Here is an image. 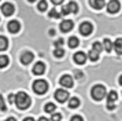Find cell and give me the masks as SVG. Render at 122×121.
Listing matches in <instances>:
<instances>
[{
    "instance_id": "1",
    "label": "cell",
    "mask_w": 122,
    "mask_h": 121,
    "mask_svg": "<svg viewBox=\"0 0 122 121\" xmlns=\"http://www.w3.org/2000/svg\"><path fill=\"white\" fill-rule=\"evenodd\" d=\"M30 103H32V100H30V96H29L26 92H18L17 95H15V104H17L18 109L21 110H25L28 109L29 106H30Z\"/></svg>"
},
{
    "instance_id": "2",
    "label": "cell",
    "mask_w": 122,
    "mask_h": 121,
    "mask_svg": "<svg viewBox=\"0 0 122 121\" xmlns=\"http://www.w3.org/2000/svg\"><path fill=\"white\" fill-rule=\"evenodd\" d=\"M91 94H92V98H93L95 100H102V99L107 95V91H106L104 85H100V84H97V85H95V87L92 88Z\"/></svg>"
},
{
    "instance_id": "3",
    "label": "cell",
    "mask_w": 122,
    "mask_h": 121,
    "mask_svg": "<svg viewBox=\"0 0 122 121\" xmlns=\"http://www.w3.org/2000/svg\"><path fill=\"white\" fill-rule=\"evenodd\" d=\"M33 91L39 95H43L48 91V84L45 80H36L33 82Z\"/></svg>"
},
{
    "instance_id": "4",
    "label": "cell",
    "mask_w": 122,
    "mask_h": 121,
    "mask_svg": "<svg viewBox=\"0 0 122 121\" xmlns=\"http://www.w3.org/2000/svg\"><path fill=\"white\" fill-rule=\"evenodd\" d=\"M119 8H121V3L118 0H110L107 4V11L110 14H117L119 11Z\"/></svg>"
},
{
    "instance_id": "5",
    "label": "cell",
    "mask_w": 122,
    "mask_h": 121,
    "mask_svg": "<svg viewBox=\"0 0 122 121\" xmlns=\"http://www.w3.org/2000/svg\"><path fill=\"white\" fill-rule=\"evenodd\" d=\"M92 30H93V26H92L91 22H82L80 25V33L84 34V36H89L92 33Z\"/></svg>"
},
{
    "instance_id": "6",
    "label": "cell",
    "mask_w": 122,
    "mask_h": 121,
    "mask_svg": "<svg viewBox=\"0 0 122 121\" xmlns=\"http://www.w3.org/2000/svg\"><path fill=\"white\" fill-rule=\"evenodd\" d=\"M67 98H69V92H67V91H65V89H56L55 99L58 100V102L63 103V102H66L67 100Z\"/></svg>"
},
{
    "instance_id": "7",
    "label": "cell",
    "mask_w": 122,
    "mask_h": 121,
    "mask_svg": "<svg viewBox=\"0 0 122 121\" xmlns=\"http://www.w3.org/2000/svg\"><path fill=\"white\" fill-rule=\"evenodd\" d=\"M14 11H15V7H14L11 3H4V4L1 6V12H3V15L10 16V15L14 14Z\"/></svg>"
},
{
    "instance_id": "8",
    "label": "cell",
    "mask_w": 122,
    "mask_h": 121,
    "mask_svg": "<svg viewBox=\"0 0 122 121\" xmlns=\"http://www.w3.org/2000/svg\"><path fill=\"white\" fill-rule=\"evenodd\" d=\"M59 82H61L62 87H65V88H71V87H73V77L69 76V74H65V76L61 77Z\"/></svg>"
},
{
    "instance_id": "9",
    "label": "cell",
    "mask_w": 122,
    "mask_h": 121,
    "mask_svg": "<svg viewBox=\"0 0 122 121\" xmlns=\"http://www.w3.org/2000/svg\"><path fill=\"white\" fill-rule=\"evenodd\" d=\"M73 26H74V23H73L71 19H63V21L61 22V30L62 32H70L73 29Z\"/></svg>"
},
{
    "instance_id": "10",
    "label": "cell",
    "mask_w": 122,
    "mask_h": 121,
    "mask_svg": "<svg viewBox=\"0 0 122 121\" xmlns=\"http://www.w3.org/2000/svg\"><path fill=\"white\" fill-rule=\"evenodd\" d=\"M34 55L30 52V51H25L22 55H21V62H22V65H29L32 60H33Z\"/></svg>"
},
{
    "instance_id": "11",
    "label": "cell",
    "mask_w": 122,
    "mask_h": 121,
    "mask_svg": "<svg viewBox=\"0 0 122 121\" xmlns=\"http://www.w3.org/2000/svg\"><path fill=\"white\" fill-rule=\"evenodd\" d=\"M7 28H8V32L11 33H18L19 30H21V23L18 21H10L8 22V25H7Z\"/></svg>"
},
{
    "instance_id": "12",
    "label": "cell",
    "mask_w": 122,
    "mask_h": 121,
    "mask_svg": "<svg viewBox=\"0 0 122 121\" xmlns=\"http://www.w3.org/2000/svg\"><path fill=\"white\" fill-rule=\"evenodd\" d=\"M44 72H45V65L43 62H37V63L33 66V73L36 76H41Z\"/></svg>"
},
{
    "instance_id": "13",
    "label": "cell",
    "mask_w": 122,
    "mask_h": 121,
    "mask_svg": "<svg viewBox=\"0 0 122 121\" xmlns=\"http://www.w3.org/2000/svg\"><path fill=\"white\" fill-rule=\"evenodd\" d=\"M85 60H86V55H85V52H76L74 54V62L76 63H78V65H84L85 63Z\"/></svg>"
},
{
    "instance_id": "14",
    "label": "cell",
    "mask_w": 122,
    "mask_h": 121,
    "mask_svg": "<svg viewBox=\"0 0 122 121\" xmlns=\"http://www.w3.org/2000/svg\"><path fill=\"white\" fill-rule=\"evenodd\" d=\"M89 4H91V7H93L95 10H100L106 6V1L104 0H89Z\"/></svg>"
},
{
    "instance_id": "15",
    "label": "cell",
    "mask_w": 122,
    "mask_h": 121,
    "mask_svg": "<svg viewBox=\"0 0 122 121\" xmlns=\"http://www.w3.org/2000/svg\"><path fill=\"white\" fill-rule=\"evenodd\" d=\"M114 50H115L117 54L122 55V38H117L114 41Z\"/></svg>"
},
{
    "instance_id": "16",
    "label": "cell",
    "mask_w": 122,
    "mask_h": 121,
    "mask_svg": "<svg viewBox=\"0 0 122 121\" xmlns=\"http://www.w3.org/2000/svg\"><path fill=\"white\" fill-rule=\"evenodd\" d=\"M106 96H107V103H114L117 100V98H118V95H117L115 91H110Z\"/></svg>"
},
{
    "instance_id": "17",
    "label": "cell",
    "mask_w": 122,
    "mask_h": 121,
    "mask_svg": "<svg viewBox=\"0 0 122 121\" xmlns=\"http://www.w3.org/2000/svg\"><path fill=\"white\" fill-rule=\"evenodd\" d=\"M99 54H100V52H97L96 50H93V48H92L91 51H89L88 58H89L91 60H93V62H95V60H97V59H99Z\"/></svg>"
},
{
    "instance_id": "18",
    "label": "cell",
    "mask_w": 122,
    "mask_h": 121,
    "mask_svg": "<svg viewBox=\"0 0 122 121\" xmlns=\"http://www.w3.org/2000/svg\"><path fill=\"white\" fill-rule=\"evenodd\" d=\"M67 8H69V11H70V12H73V14H77L78 4L76 3V1H70V3L67 4Z\"/></svg>"
},
{
    "instance_id": "19",
    "label": "cell",
    "mask_w": 122,
    "mask_h": 121,
    "mask_svg": "<svg viewBox=\"0 0 122 121\" xmlns=\"http://www.w3.org/2000/svg\"><path fill=\"white\" fill-rule=\"evenodd\" d=\"M78 106H80V99L78 98H70V100H69V107H70V109H76Z\"/></svg>"
},
{
    "instance_id": "20",
    "label": "cell",
    "mask_w": 122,
    "mask_h": 121,
    "mask_svg": "<svg viewBox=\"0 0 122 121\" xmlns=\"http://www.w3.org/2000/svg\"><path fill=\"white\" fill-rule=\"evenodd\" d=\"M8 47V40L4 36H0V51H4Z\"/></svg>"
},
{
    "instance_id": "21",
    "label": "cell",
    "mask_w": 122,
    "mask_h": 121,
    "mask_svg": "<svg viewBox=\"0 0 122 121\" xmlns=\"http://www.w3.org/2000/svg\"><path fill=\"white\" fill-rule=\"evenodd\" d=\"M103 45H104V50L107 52H111V50H112V43H111V40L104 38V40H103Z\"/></svg>"
},
{
    "instance_id": "22",
    "label": "cell",
    "mask_w": 122,
    "mask_h": 121,
    "mask_svg": "<svg viewBox=\"0 0 122 121\" xmlns=\"http://www.w3.org/2000/svg\"><path fill=\"white\" fill-rule=\"evenodd\" d=\"M78 44H80V41H78L77 37H74V36H73V37L69 38V47H70V48H76Z\"/></svg>"
},
{
    "instance_id": "23",
    "label": "cell",
    "mask_w": 122,
    "mask_h": 121,
    "mask_svg": "<svg viewBox=\"0 0 122 121\" xmlns=\"http://www.w3.org/2000/svg\"><path fill=\"white\" fill-rule=\"evenodd\" d=\"M8 56H6V55H0V67H6L7 65H8Z\"/></svg>"
},
{
    "instance_id": "24",
    "label": "cell",
    "mask_w": 122,
    "mask_h": 121,
    "mask_svg": "<svg viewBox=\"0 0 122 121\" xmlns=\"http://www.w3.org/2000/svg\"><path fill=\"white\" fill-rule=\"evenodd\" d=\"M37 8H39L40 11H47V8H48V3H47V0H41V1H39Z\"/></svg>"
},
{
    "instance_id": "25",
    "label": "cell",
    "mask_w": 122,
    "mask_h": 121,
    "mask_svg": "<svg viewBox=\"0 0 122 121\" xmlns=\"http://www.w3.org/2000/svg\"><path fill=\"white\" fill-rule=\"evenodd\" d=\"M44 110L47 111V113H55V104L54 103H47L45 104Z\"/></svg>"
},
{
    "instance_id": "26",
    "label": "cell",
    "mask_w": 122,
    "mask_h": 121,
    "mask_svg": "<svg viewBox=\"0 0 122 121\" xmlns=\"http://www.w3.org/2000/svg\"><path fill=\"white\" fill-rule=\"evenodd\" d=\"M48 15L51 16V18H56V19H59V18H61V12H58V11L56 10H54V8H52V10L50 11V12H48Z\"/></svg>"
},
{
    "instance_id": "27",
    "label": "cell",
    "mask_w": 122,
    "mask_h": 121,
    "mask_svg": "<svg viewBox=\"0 0 122 121\" xmlns=\"http://www.w3.org/2000/svg\"><path fill=\"white\" fill-rule=\"evenodd\" d=\"M54 55H55L56 58H62V56L65 55V51H63L62 48H56L55 51H54Z\"/></svg>"
},
{
    "instance_id": "28",
    "label": "cell",
    "mask_w": 122,
    "mask_h": 121,
    "mask_svg": "<svg viewBox=\"0 0 122 121\" xmlns=\"http://www.w3.org/2000/svg\"><path fill=\"white\" fill-rule=\"evenodd\" d=\"M0 110H1V111H6V110H7L6 102H4V99H3L1 95H0Z\"/></svg>"
},
{
    "instance_id": "29",
    "label": "cell",
    "mask_w": 122,
    "mask_h": 121,
    "mask_svg": "<svg viewBox=\"0 0 122 121\" xmlns=\"http://www.w3.org/2000/svg\"><path fill=\"white\" fill-rule=\"evenodd\" d=\"M62 116L59 113H52V117H51V121H61Z\"/></svg>"
},
{
    "instance_id": "30",
    "label": "cell",
    "mask_w": 122,
    "mask_h": 121,
    "mask_svg": "<svg viewBox=\"0 0 122 121\" xmlns=\"http://www.w3.org/2000/svg\"><path fill=\"white\" fill-rule=\"evenodd\" d=\"M92 48L96 50L97 52H102V44L99 43V41H96V43H93V45H92Z\"/></svg>"
},
{
    "instance_id": "31",
    "label": "cell",
    "mask_w": 122,
    "mask_h": 121,
    "mask_svg": "<svg viewBox=\"0 0 122 121\" xmlns=\"http://www.w3.org/2000/svg\"><path fill=\"white\" fill-rule=\"evenodd\" d=\"M69 14H70V11L67 8V6H63L62 7V11H61V15H69Z\"/></svg>"
},
{
    "instance_id": "32",
    "label": "cell",
    "mask_w": 122,
    "mask_h": 121,
    "mask_svg": "<svg viewBox=\"0 0 122 121\" xmlns=\"http://www.w3.org/2000/svg\"><path fill=\"white\" fill-rule=\"evenodd\" d=\"M70 121H84V120H82V117H81V116H73Z\"/></svg>"
},
{
    "instance_id": "33",
    "label": "cell",
    "mask_w": 122,
    "mask_h": 121,
    "mask_svg": "<svg viewBox=\"0 0 122 121\" xmlns=\"http://www.w3.org/2000/svg\"><path fill=\"white\" fill-rule=\"evenodd\" d=\"M62 44H63V40H62V38H59L58 41H55V47H56V48H61Z\"/></svg>"
},
{
    "instance_id": "34",
    "label": "cell",
    "mask_w": 122,
    "mask_h": 121,
    "mask_svg": "<svg viewBox=\"0 0 122 121\" xmlns=\"http://www.w3.org/2000/svg\"><path fill=\"white\" fill-rule=\"evenodd\" d=\"M8 102H10V103H14V102H15V95L10 94V96H8Z\"/></svg>"
},
{
    "instance_id": "35",
    "label": "cell",
    "mask_w": 122,
    "mask_h": 121,
    "mask_svg": "<svg viewBox=\"0 0 122 121\" xmlns=\"http://www.w3.org/2000/svg\"><path fill=\"white\" fill-rule=\"evenodd\" d=\"M51 1H52V3H54L55 6H59V4H62L65 0H51Z\"/></svg>"
},
{
    "instance_id": "36",
    "label": "cell",
    "mask_w": 122,
    "mask_h": 121,
    "mask_svg": "<svg viewBox=\"0 0 122 121\" xmlns=\"http://www.w3.org/2000/svg\"><path fill=\"white\" fill-rule=\"evenodd\" d=\"M107 109H108V110L115 109V104H114V103H107Z\"/></svg>"
},
{
    "instance_id": "37",
    "label": "cell",
    "mask_w": 122,
    "mask_h": 121,
    "mask_svg": "<svg viewBox=\"0 0 122 121\" xmlns=\"http://www.w3.org/2000/svg\"><path fill=\"white\" fill-rule=\"evenodd\" d=\"M23 121H34L32 117H26V118H23Z\"/></svg>"
},
{
    "instance_id": "38",
    "label": "cell",
    "mask_w": 122,
    "mask_h": 121,
    "mask_svg": "<svg viewBox=\"0 0 122 121\" xmlns=\"http://www.w3.org/2000/svg\"><path fill=\"white\" fill-rule=\"evenodd\" d=\"M39 121H50V120H47L45 117H40V118H39Z\"/></svg>"
},
{
    "instance_id": "39",
    "label": "cell",
    "mask_w": 122,
    "mask_h": 121,
    "mask_svg": "<svg viewBox=\"0 0 122 121\" xmlns=\"http://www.w3.org/2000/svg\"><path fill=\"white\" fill-rule=\"evenodd\" d=\"M6 121H17V120H15V118H14V117H10V118H7Z\"/></svg>"
},
{
    "instance_id": "40",
    "label": "cell",
    "mask_w": 122,
    "mask_h": 121,
    "mask_svg": "<svg viewBox=\"0 0 122 121\" xmlns=\"http://www.w3.org/2000/svg\"><path fill=\"white\" fill-rule=\"evenodd\" d=\"M119 84H121V85H122V76L119 77Z\"/></svg>"
},
{
    "instance_id": "41",
    "label": "cell",
    "mask_w": 122,
    "mask_h": 121,
    "mask_svg": "<svg viewBox=\"0 0 122 121\" xmlns=\"http://www.w3.org/2000/svg\"><path fill=\"white\" fill-rule=\"evenodd\" d=\"M28 1H30V3H33V1H36V0H28Z\"/></svg>"
}]
</instances>
